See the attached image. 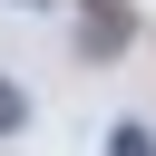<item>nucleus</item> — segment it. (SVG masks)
Segmentation results:
<instances>
[{
	"mask_svg": "<svg viewBox=\"0 0 156 156\" xmlns=\"http://www.w3.org/2000/svg\"><path fill=\"white\" fill-rule=\"evenodd\" d=\"M127 39H136V10H127V0H88V10H78V49H88V58H117Z\"/></svg>",
	"mask_w": 156,
	"mask_h": 156,
	"instance_id": "nucleus-1",
	"label": "nucleus"
},
{
	"mask_svg": "<svg viewBox=\"0 0 156 156\" xmlns=\"http://www.w3.org/2000/svg\"><path fill=\"white\" fill-rule=\"evenodd\" d=\"M107 156H156V127H136V117H117V127H107Z\"/></svg>",
	"mask_w": 156,
	"mask_h": 156,
	"instance_id": "nucleus-2",
	"label": "nucleus"
},
{
	"mask_svg": "<svg viewBox=\"0 0 156 156\" xmlns=\"http://www.w3.org/2000/svg\"><path fill=\"white\" fill-rule=\"evenodd\" d=\"M20 117H29V98H20L10 78H0V136H20Z\"/></svg>",
	"mask_w": 156,
	"mask_h": 156,
	"instance_id": "nucleus-3",
	"label": "nucleus"
},
{
	"mask_svg": "<svg viewBox=\"0 0 156 156\" xmlns=\"http://www.w3.org/2000/svg\"><path fill=\"white\" fill-rule=\"evenodd\" d=\"M20 10H49V0H20Z\"/></svg>",
	"mask_w": 156,
	"mask_h": 156,
	"instance_id": "nucleus-4",
	"label": "nucleus"
}]
</instances>
